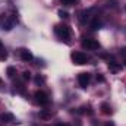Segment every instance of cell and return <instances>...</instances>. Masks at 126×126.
Returning <instances> with one entry per match:
<instances>
[{
    "label": "cell",
    "instance_id": "cell-5",
    "mask_svg": "<svg viewBox=\"0 0 126 126\" xmlns=\"http://www.w3.org/2000/svg\"><path fill=\"white\" fill-rule=\"evenodd\" d=\"M34 97H35V101L40 106H48L50 104V98H48V95L46 94L44 91H37Z\"/></svg>",
    "mask_w": 126,
    "mask_h": 126
},
{
    "label": "cell",
    "instance_id": "cell-16",
    "mask_svg": "<svg viewBox=\"0 0 126 126\" xmlns=\"http://www.w3.org/2000/svg\"><path fill=\"white\" fill-rule=\"evenodd\" d=\"M15 88H16V90H18V93H21V94H24V93H25V90H24V84H22V82L15 84Z\"/></svg>",
    "mask_w": 126,
    "mask_h": 126
},
{
    "label": "cell",
    "instance_id": "cell-21",
    "mask_svg": "<svg viewBox=\"0 0 126 126\" xmlns=\"http://www.w3.org/2000/svg\"><path fill=\"white\" fill-rule=\"evenodd\" d=\"M97 81H98V82H104V76H103L101 73H98V75H97Z\"/></svg>",
    "mask_w": 126,
    "mask_h": 126
},
{
    "label": "cell",
    "instance_id": "cell-25",
    "mask_svg": "<svg viewBox=\"0 0 126 126\" xmlns=\"http://www.w3.org/2000/svg\"><path fill=\"white\" fill-rule=\"evenodd\" d=\"M125 66H126V59H125Z\"/></svg>",
    "mask_w": 126,
    "mask_h": 126
},
{
    "label": "cell",
    "instance_id": "cell-17",
    "mask_svg": "<svg viewBox=\"0 0 126 126\" xmlns=\"http://www.w3.org/2000/svg\"><path fill=\"white\" fill-rule=\"evenodd\" d=\"M22 79H24V81H30V79H31V72H30V70H24Z\"/></svg>",
    "mask_w": 126,
    "mask_h": 126
},
{
    "label": "cell",
    "instance_id": "cell-24",
    "mask_svg": "<svg viewBox=\"0 0 126 126\" xmlns=\"http://www.w3.org/2000/svg\"><path fill=\"white\" fill-rule=\"evenodd\" d=\"M54 126H67V125H64V123H56Z\"/></svg>",
    "mask_w": 126,
    "mask_h": 126
},
{
    "label": "cell",
    "instance_id": "cell-9",
    "mask_svg": "<svg viewBox=\"0 0 126 126\" xmlns=\"http://www.w3.org/2000/svg\"><path fill=\"white\" fill-rule=\"evenodd\" d=\"M78 15H79V22L81 24H85L90 19V10H81Z\"/></svg>",
    "mask_w": 126,
    "mask_h": 126
},
{
    "label": "cell",
    "instance_id": "cell-20",
    "mask_svg": "<svg viewBox=\"0 0 126 126\" xmlns=\"http://www.w3.org/2000/svg\"><path fill=\"white\" fill-rule=\"evenodd\" d=\"M6 59H7V51L3 48V50H0V62H3Z\"/></svg>",
    "mask_w": 126,
    "mask_h": 126
},
{
    "label": "cell",
    "instance_id": "cell-1",
    "mask_svg": "<svg viewBox=\"0 0 126 126\" xmlns=\"http://www.w3.org/2000/svg\"><path fill=\"white\" fill-rule=\"evenodd\" d=\"M54 32H56V35L62 40V41H69V38H70V28L67 27V25H64V24H59V25H56L54 27Z\"/></svg>",
    "mask_w": 126,
    "mask_h": 126
},
{
    "label": "cell",
    "instance_id": "cell-11",
    "mask_svg": "<svg viewBox=\"0 0 126 126\" xmlns=\"http://www.w3.org/2000/svg\"><path fill=\"white\" fill-rule=\"evenodd\" d=\"M101 25H103V24H101V21H100L98 18H94V19L91 21V25H90V27H91V30H93V31H97V30H100V28H101Z\"/></svg>",
    "mask_w": 126,
    "mask_h": 126
},
{
    "label": "cell",
    "instance_id": "cell-22",
    "mask_svg": "<svg viewBox=\"0 0 126 126\" xmlns=\"http://www.w3.org/2000/svg\"><path fill=\"white\" fill-rule=\"evenodd\" d=\"M104 126H114V122H106Z\"/></svg>",
    "mask_w": 126,
    "mask_h": 126
},
{
    "label": "cell",
    "instance_id": "cell-23",
    "mask_svg": "<svg viewBox=\"0 0 126 126\" xmlns=\"http://www.w3.org/2000/svg\"><path fill=\"white\" fill-rule=\"evenodd\" d=\"M72 126H81V122H79V120H75V123Z\"/></svg>",
    "mask_w": 126,
    "mask_h": 126
},
{
    "label": "cell",
    "instance_id": "cell-14",
    "mask_svg": "<svg viewBox=\"0 0 126 126\" xmlns=\"http://www.w3.org/2000/svg\"><path fill=\"white\" fill-rule=\"evenodd\" d=\"M63 6H75L79 0H59Z\"/></svg>",
    "mask_w": 126,
    "mask_h": 126
},
{
    "label": "cell",
    "instance_id": "cell-7",
    "mask_svg": "<svg viewBox=\"0 0 126 126\" xmlns=\"http://www.w3.org/2000/svg\"><path fill=\"white\" fill-rule=\"evenodd\" d=\"M19 54H21V59H22L24 62H31V60H34L32 53L30 51V50H27V48H21Z\"/></svg>",
    "mask_w": 126,
    "mask_h": 126
},
{
    "label": "cell",
    "instance_id": "cell-10",
    "mask_svg": "<svg viewBox=\"0 0 126 126\" xmlns=\"http://www.w3.org/2000/svg\"><path fill=\"white\" fill-rule=\"evenodd\" d=\"M109 69L111 72H119L122 69V63H117V62H109Z\"/></svg>",
    "mask_w": 126,
    "mask_h": 126
},
{
    "label": "cell",
    "instance_id": "cell-26",
    "mask_svg": "<svg viewBox=\"0 0 126 126\" xmlns=\"http://www.w3.org/2000/svg\"><path fill=\"white\" fill-rule=\"evenodd\" d=\"M0 84H1V79H0Z\"/></svg>",
    "mask_w": 126,
    "mask_h": 126
},
{
    "label": "cell",
    "instance_id": "cell-2",
    "mask_svg": "<svg viewBox=\"0 0 126 126\" xmlns=\"http://www.w3.org/2000/svg\"><path fill=\"white\" fill-rule=\"evenodd\" d=\"M16 24H18V13L13 12L10 16H7V18L4 19V22H3V25H1V30H3V31H12Z\"/></svg>",
    "mask_w": 126,
    "mask_h": 126
},
{
    "label": "cell",
    "instance_id": "cell-12",
    "mask_svg": "<svg viewBox=\"0 0 126 126\" xmlns=\"http://www.w3.org/2000/svg\"><path fill=\"white\" fill-rule=\"evenodd\" d=\"M101 111H103V114H111V107L107 104V103H103L101 104Z\"/></svg>",
    "mask_w": 126,
    "mask_h": 126
},
{
    "label": "cell",
    "instance_id": "cell-8",
    "mask_svg": "<svg viewBox=\"0 0 126 126\" xmlns=\"http://www.w3.org/2000/svg\"><path fill=\"white\" fill-rule=\"evenodd\" d=\"M13 120H15V117H13L12 113H1L0 114V122L1 123H10Z\"/></svg>",
    "mask_w": 126,
    "mask_h": 126
},
{
    "label": "cell",
    "instance_id": "cell-15",
    "mask_svg": "<svg viewBox=\"0 0 126 126\" xmlns=\"http://www.w3.org/2000/svg\"><path fill=\"white\" fill-rule=\"evenodd\" d=\"M34 81H35V84H37V85H43V84H46V78H44L43 75H37Z\"/></svg>",
    "mask_w": 126,
    "mask_h": 126
},
{
    "label": "cell",
    "instance_id": "cell-13",
    "mask_svg": "<svg viewBox=\"0 0 126 126\" xmlns=\"http://www.w3.org/2000/svg\"><path fill=\"white\" fill-rule=\"evenodd\" d=\"M6 73H7L9 78H15V75H16V69H15L13 66H9V67L6 69Z\"/></svg>",
    "mask_w": 126,
    "mask_h": 126
},
{
    "label": "cell",
    "instance_id": "cell-19",
    "mask_svg": "<svg viewBox=\"0 0 126 126\" xmlns=\"http://www.w3.org/2000/svg\"><path fill=\"white\" fill-rule=\"evenodd\" d=\"M50 116H51V113H48V111H40V117L41 119H50Z\"/></svg>",
    "mask_w": 126,
    "mask_h": 126
},
{
    "label": "cell",
    "instance_id": "cell-3",
    "mask_svg": "<svg viewBox=\"0 0 126 126\" xmlns=\"http://www.w3.org/2000/svg\"><path fill=\"white\" fill-rule=\"evenodd\" d=\"M70 57H72V62L75 63V64H78V66H82V64H87L88 63V56L85 54V53H82V51H73L72 54H70Z\"/></svg>",
    "mask_w": 126,
    "mask_h": 126
},
{
    "label": "cell",
    "instance_id": "cell-6",
    "mask_svg": "<svg viewBox=\"0 0 126 126\" xmlns=\"http://www.w3.org/2000/svg\"><path fill=\"white\" fill-rule=\"evenodd\" d=\"M82 47L87 50H98L100 48V43L94 38H87L82 41Z\"/></svg>",
    "mask_w": 126,
    "mask_h": 126
},
{
    "label": "cell",
    "instance_id": "cell-4",
    "mask_svg": "<svg viewBox=\"0 0 126 126\" xmlns=\"http://www.w3.org/2000/svg\"><path fill=\"white\" fill-rule=\"evenodd\" d=\"M76 79H78V84H79L81 88H87L90 85V82H91V75L88 72H82V73L78 75Z\"/></svg>",
    "mask_w": 126,
    "mask_h": 126
},
{
    "label": "cell",
    "instance_id": "cell-18",
    "mask_svg": "<svg viewBox=\"0 0 126 126\" xmlns=\"http://www.w3.org/2000/svg\"><path fill=\"white\" fill-rule=\"evenodd\" d=\"M57 13H59V16H60L62 19H67V18H69V13H67L66 10H63V9H60Z\"/></svg>",
    "mask_w": 126,
    "mask_h": 126
}]
</instances>
